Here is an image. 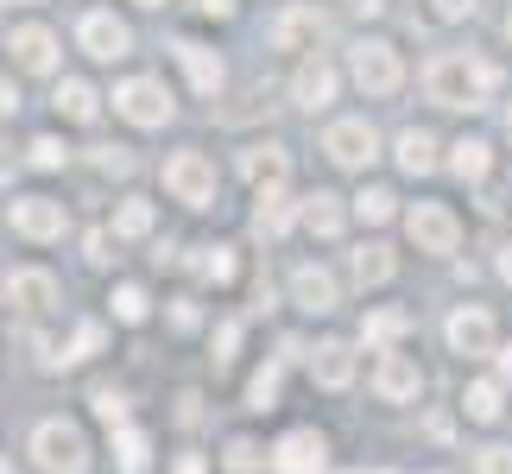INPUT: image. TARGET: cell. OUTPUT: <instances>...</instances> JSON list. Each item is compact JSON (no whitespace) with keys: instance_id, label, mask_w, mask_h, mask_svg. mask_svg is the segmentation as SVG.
<instances>
[{"instance_id":"obj_1","label":"cell","mask_w":512,"mask_h":474,"mask_svg":"<svg viewBox=\"0 0 512 474\" xmlns=\"http://www.w3.org/2000/svg\"><path fill=\"white\" fill-rule=\"evenodd\" d=\"M494 89H500V64H487L475 51H437L424 64V95L437 108H487Z\"/></svg>"},{"instance_id":"obj_2","label":"cell","mask_w":512,"mask_h":474,"mask_svg":"<svg viewBox=\"0 0 512 474\" xmlns=\"http://www.w3.org/2000/svg\"><path fill=\"white\" fill-rule=\"evenodd\" d=\"M348 70H354V89L373 95V102H386V95L405 89V64H399V51H392L386 38H361V45L348 51Z\"/></svg>"},{"instance_id":"obj_3","label":"cell","mask_w":512,"mask_h":474,"mask_svg":"<svg viewBox=\"0 0 512 474\" xmlns=\"http://www.w3.org/2000/svg\"><path fill=\"white\" fill-rule=\"evenodd\" d=\"M32 462L45 474H89V443L70 418H45L32 430Z\"/></svg>"},{"instance_id":"obj_4","label":"cell","mask_w":512,"mask_h":474,"mask_svg":"<svg viewBox=\"0 0 512 474\" xmlns=\"http://www.w3.org/2000/svg\"><path fill=\"white\" fill-rule=\"evenodd\" d=\"M165 190H171L184 209H209V203H215V158L196 152V146L171 152V158H165Z\"/></svg>"},{"instance_id":"obj_5","label":"cell","mask_w":512,"mask_h":474,"mask_svg":"<svg viewBox=\"0 0 512 474\" xmlns=\"http://www.w3.org/2000/svg\"><path fill=\"white\" fill-rule=\"evenodd\" d=\"M114 114L133 121V127H165L177 114V102H171V89L159 83V76H127V83L114 89Z\"/></svg>"},{"instance_id":"obj_6","label":"cell","mask_w":512,"mask_h":474,"mask_svg":"<svg viewBox=\"0 0 512 474\" xmlns=\"http://www.w3.org/2000/svg\"><path fill=\"white\" fill-rule=\"evenodd\" d=\"M323 152H329V165H342V171H367L373 158H380V133L367 121H329L323 127Z\"/></svg>"},{"instance_id":"obj_7","label":"cell","mask_w":512,"mask_h":474,"mask_svg":"<svg viewBox=\"0 0 512 474\" xmlns=\"http://www.w3.org/2000/svg\"><path fill=\"white\" fill-rule=\"evenodd\" d=\"M405 234H411L418 253H456L462 247V222H456V209H443V203H418L405 215Z\"/></svg>"},{"instance_id":"obj_8","label":"cell","mask_w":512,"mask_h":474,"mask_svg":"<svg viewBox=\"0 0 512 474\" xmlns=\"http://www.w3.org/2000/svg\"><path fill=\"white\" fill-rule=\"evenodd\" d=\"M76 45H83L95 64H121V57L133 51V32H127V19H114V13H83V26H76Z\"/></svg>"},{"instance_id":"obj_9","label":"cell","mask_w":512,"mask_h":474,"mask_svg":"<svg viewBox=\"0 0 512 474\" xmlns=\"http://www.w3.org/2000/svg\"><path fill=\"white\" fill-rule=\"evenodd\" d=\"M449 348L468 354V361L494 354V348H500V323H494V310H487V304H462L456 316H449Z\"/></svg>"},{"instance_id":"obj_10","label":"cell","mask_w":512,"mask_h":474,"mask_svg":"<svg viewBox=\"0 0 512 474\" xmlns=\"http://www.w3.org/2000/svg\"><path fill=\"white\" fill-rule=\"evenodd\" d=\"M7 228L26 234V241H64V203H51V196H19L7 209Z\"/></svg>"},{"instance_id":"obj_11","label":"cell","mask_w":512,"mask_h":474,"mask_svg":"<svg viewBox=\"0 0 512 474\" xmlns=\"http://www.w3.org/2000/svg\"><path fill=\"white\" fill-rule=\"evenodd\" d=\"M272 468L279 474H323L329 468V443L317 430H285V437L272 443Z\"/></svg>"},{"instance_id":"obj_12","label":"cell","mask_w":512,"mask_h":474,"mask_svg":"<svg viewBox=\"0 0 512 474\" xmlns=\"http://www.w3.org/2000/svg\"><path fill=\"white\" fill-rule=\"evenodd\" d=\"M336 64H329V57H304L298 64V76H291V102H298L304 114H323L329 102H336Z\"/></svg>"},{"instance_id":"obj_13","label":"cell","mask_w":512,"mask_h":474,"mask_svg":"<svg viewBox=\"0 0 512 474\" xmlns=\"http://www.w3.org/2000/svg\"><path fill=\"white\" fill-rule=\"evenodd\" d=\"M329 19L317 7H285V13H272V26H266V45L272 51H304V45H317Z\"/></svg>"},{"instance_id":"obj_14","label":"cell","mask_w":512,"mask_h":474,"mask_svg":"<svg viewBox=\"0 0 512 474\" xmlns=\"http://www.w3.org/2000/svg\"><path fill=\"white\" fill-rule=\"evenodd\" d=\"M373 392H380L386 405H411L424 392V373L411 354H380V367H373Z\"/></svg>"},{"instance_id":"obj_15","label":"cell","mask_w":512,"mask_h":474,"mask_svg":"<svg viewBox=\"0 0 512 474\" xmlns=\"http://www.w3.org/2000/svg\"><path fill=\"white\" fill-rule=\"evenodd\" d=\"M51 304H57V279H51V272L19 266L13 279H7V310H13V316H45Z\"/></svg>"},{"instance_id":"obj_16","label":"cell","mask_w":512,"mask_h":474,"mask_svg":"<svg viewBox=\"0 0 512 474\" xmlns=\"http://www.w3.org/2000/svg\"><path fill=\"white\" fill-rule=\"evenodd\" d=\"M13 64L26 76H51L57 70V32L51 26H13Z\"/></svg>"},{"instance_id":"obj_17","label":"cell","mask_w":512,"mask_h":474,"mask_svg":"<svg viewBox=\"0 0 512 474\" xmlns=\"http://www.w3.org/2000/svg\"><path fill=\"white\" fill-rule=\"evenodd\" d=\"M298 215H304V203H291L285 184H272V190H260V203H253V234H260V241H279Z\"/></svg>"},{"instance_id":"obj_18","label":"cell","mask_w":512,"mask_h":474,"mask_svg":"<svg viewBox=\"0 0 512 474\" xmlns=\"http://www.w3.org/2000/svg\"><path fill=\"white\" fill-rule=\"evenodd\" d=\"M177 64H184V76H190V89L196 95H215L222 89V57H215L209 45H196V38H177Z\"/></svg>"},{"instance_id":"obj_19","label":"cell","mask_w":512,"mask_h":474,"mask_svg":"<svg viewBox=\"0 0 512 474\" xmlns=\"http://www.w3.org/2000/svg\"><path fill=\"white\" fill-rule=\"evenodd\" d=\"M310 380H317L323 392H342L354 380V348L348 342H317V354H310Z\"/></svg>"},{"instance_id":"obj_20","label":"cell","mask_w":512,"mask_h":474,"mask_svg":"<svg viewBox=\"0 0 512 474\" xmlns=\"http://www.w3.org/2000/svg\"><path fill=\"white\" fill-rule=\"evenodd\" d=\"M291 298H298V310H310V316H329L336 310V279H329L323 266H298L291 272Z\"/></svg>"},{"instance_id":"obj_21","label":"cell","mask_w":512,"mask_h":474,"mask_svg":"<svg viewBox=\"0 0 512 474\" xmlns=\"http://www.w3.org/2000/svg\"><path fill=\"white\" fill-rule=\"evenodd\" d=\"M348 272H354V285H361V291H373V285H386L392 272H399V260H392L386 241H367V247L348 253Z\"/></svg>"},{"instance_id":"obj_22","label":"cell","mask_w":512,"mask_h":474,"mask_svg":"<svg viewBox=\"0 0 512 474\" xmlns=\"http://www.w3.org/2000/svg\"><path fill=\"white\" fill-rule=\"evenodd\" d=\"M241 171H247L253 190H272V184H285L291 158H285V146H247V152H241Z\"/></svg>"},{"instance_id":"obj_23","label":"cell","mask_w":512,"mask_h":474,"mask_svg":"<svg viewBox=\"0 0 512 474\" xmlns=\"http://www.w3.org/2000/svg\"><path fill=\"white\" fill-rule=\"evenodd\" d=\"M51 102H57V114H64V121H83V127L95 121V114H102V95H95V89L83 83V76H64Z\"/></svg>"},{"instance_id":"obj_24","label":"cell","mask_w":512,"mask_h":474,"mask_svg":"<svg viewBox=\"0 0 512 474\" xmlns=\"http://www.w3.org/2000/svg\"><path fill=\"white\" fill-rule=\"evenodd\" d=\"M342 196H329V190H317V196H304V228L317 234V241H336L342 234Z\"/></svg>"},{"instance_id":"obj_25","label":"cell","mask_w":512,"mask_h":474,"mask_svg":"<svg viewBox=\"0 0 512 474\" xmlns=\"http://www.w3.org/2000/svg\"><path fill=\"white\" fill-rule=\"evenodd\" d=\"M399 171H411V177L437 171V140H430L424 127H405L399 133Z\"/></svg>"},{"instance_id":"obj_26","label":"cell","mask_w":512,"mask_h":474,"mask_svg":"<svg viewBox=\"0 0 512 474\" xmlns=\"http://www.w3.org/2000/svg\"><path fill=\"white\" fill-rule=\"evenodd\" d=\"M487 165H494V152H487V140H456L449 146V171L462 177V184H481Z\"/></svg>"},{"instance_id":"obj_27","label":"cell","mask_w":512,"mask_h":474,"mask_svg":"<svg viewBox=\"0 0 512 474\" xmlns=\"http://www.w3.org/2000/svg\"><path fill=\"white\" fill-rule=\"evenodd\" d=\"M361 335H367V342H380V348L405 342V335H411V310H373L367 323H361Z\"/></svg>"},{"instance_id":"obj_28","label":"cell","mask_w":512,"mask_h":474,"mask_svg":"<svg viewBox=\"0 0 512 474\" xmlns=\"http://www.w3.org/2000/svg\"><path fill=\"white\" fill-rule=\"evenodd\" d=\"M140 234H152V203L146 196H127L114 209V241H140Z\"/></svg>"},{"instance_id":"obj_29","label":"cell","mask_w":512,"mask_h":474,"mask_svg":"<svg viewBox=\"0 0 512 474\" xmlns=\"http://www.w3.org/2000/svg\"><path fill=\"white\" fill-rule=\"evenodd\" d=\"M462 411H468V418H475V424H494L500 418V380H475V386H468L462 392Z\"/></svg>"},{"instance_id":"obj_30","label":"cell","mask_w":512,"mask_h":474,"mask_svg":"<svg viewBox=\"0 0 512 474\" xmlns=\"http://www.w3.org/2000/svg\"><path fill=\"white\" fill-rule=\"evenodd\" d=\"M196 279H203V285H228L234 279V247H196Z\"/></svg>"},{"instance_id":"obj_31","label":"cell","mask_w":512,"mask_h":474,"mask_svg":"<svg viewBox=\"0 0 512 474\" xmlns=\"http://www.w3.org/2000/svg\"><path fill=\"white\" fill-rule=\"evenodd\" d=\"M114 456H121V474H146L152 443L140 437V430H114Z\"/></svg>"},{"instance_id":"obj_32","label":"cell","mask_w":512,"mask_h":474,"mask_svg":"<svg viewBox=\"0 0 512 474\" xmlns=\"http://www.w3.org/2000/svg\"><path fill=\"white\" fill-rule=\"evenodd\" d=\"M260 462H266V449L253 443V437H228V449H222V468L228 474H260Z\"/></svg>"},{"instance_id":"obj_33","label":"cell","mask_w":512,"mask_h":474,"mask_svg":"<svg viewBox=\"0 0 512 474\" xmlns=\"http://www.w3.org/2000/svg\"><path fill=\"white\" fill-rule=\"evenodd\" d=\"M392 209H399V196H392L386 184H367L361 196H354V215H361V222H392Z\"/></svg>"},{"instance_id":"obj_34","label":"cell","mask_w":512,"mask_h":474,"mask_svg":"<svg viewBox=\"0 0 512 474\" xmlns=\"http://www.w3.org/2000/svg\"><path fill=\"white\" fill-rule=\"evenodd\" d=\"M247 405H253V411H272V405H279V361H266L260 373H253V386H247Z\"/></svg>"},{"instance_id":"obj_35","label":"cell","mask_w":512,"mask_h":474,"mask_svg":"<svg viewBox=\"0 0 512 474\" xmlns=\"http://www.w3.org/2000/svg\"><path fill=\"white\" fill-rule=\"evenodd\" d=\"M114 316H121V323H146V310H152V298H146V291L140 285H114Z\"/></svg>"},{"instance_id":"obj_36","label":"cell","mask_w":512,"mask_h":474,"mask_svg":"<svg viewBox=\"0 0 512 474\" xmlns=\"http://www.w3.org/2000/svg\"><path fill=\"white\" fill-rule=\"evenodd\" d=\"M102 342H108V335H102V323H76V335H70V348H64V361H57V367H70V361H89V354L102 348Z\"/></svg>"},{"instance_id":"obj_37","label":"cell","mask_w":512,"mask_h":474,"mask_svg":"<svg viewBox=\"0 0 512 474\" xmlns=\"http://www.w3.org/2000/svg\"><path fill=\"white\" fill-rule=\"evenodd\" d=\"M95 418H102L108 430H127V392L102 386V392H95Z\"/></svg>"},{"instance_id":"obj_38","label":"cell","mask_w":512,"mask_h":474,"mask_svg":"<svg viewBox=\"0 0 512 474\" xmlns=\"http://www.w3.org/2000/svg\"><path fill=\"white\" fill-rule=\"evenodd\" d=\"M32 165H38V171H64V165H70V146L45 133V140H32Z\"/></svg>"},{"instance_id":"obj_39","label":"cell","mask_w":512,"mask_h":474,"mask_svg":"<svg viewBox=\"0 0 512 474\" xmlns=\"http://www.w3.org/2000/svg\"><path fill=\"white\" fill-rule=\"evenodd\" d=\"M89 158H95V171H114V177L133 171V152L127 146H89Z\"/></svg>"},{"instance_id":"obj_40","label":"cell","mask_w":512,"mask_h":474,"mask_svg":"<svg viewBox=\"0 0 512 474\" xmlns=\"http://www.w3.org/2000/svg\"><path fill=\"white\" fill-rule=\"evenodd\" d=\"M475 474H512V449L506 443H487L475 456Z\"/></svg>"},{"instance_id":"obj_41","label":"cell","mask_w":512,"mask_h":474,"mask_svg":"<svg viewBox=\"0 0 512 474\" xmlns=\"http://www.w3.org/2000/svg\"><path fill=\"white\" fill-rule=\"evenodd\" d=\"M234 342H241V323H222V329H215V361H234Z\"/></svg>"},{"instance_id":"obj_42","label":"cell","mask_w":512,"mask_h":474,"mask_svg":"<svg viewBox=\"0 0 512 474\" xmlns=\"http://www.w3.org/2000/svg\"><path fill=\"white\" fill-rule=\"evenodd\" d=\"M475 13V0H437V19H468Z\"/></svg>"},{"instance_id":"obj_43","label":"cell","mask_w":512,"mask_h":474,"mask_svg":"<svg viewBox=\"0 0 512 474\" xmlns=\"http://www.w3.org/2000/svg\"><path fill=\"white\" fill-rule=\"evenodd\" d=\"M196 405H203V399H196V392H184V399H177V424H196V418H203Z\"/></svg>"},{"instance_id":"obj_44","label":"cell","mask_w":512,"mask_h":474,"mask_svg":"<svg viewBox=\"0 0 512 474\" xmlns=\"http://www.w3.org/2000/svg\"><path fill=\"white\" fill-rule=\"evenodd\" d=\"M89 266H108V234H89Z\"/></svg>"},{"instance_id":"obj_45","label":"cell","mask_w":512,"mask_h":474,"mask_svg":"<svg viewBox=\"0 0 512 474\" xmlns=\"http://www.w3.org/2000/svg\"><path fill=\"white\" fill-rule=\"evenodd\" d=\"M171 323H177V329H190V323H196V304H190V298H177V310H171Z\"/></svg>"},{"instance_id":"obj_46","label":"cell","mask_w":512,"mask_h":474,"mask_svg":"<svg viewBox=\"0 0 512 474\" xmlns=\"http://www.w3.org/2000/svg\"><path fill=\"white\" fill-rule=\"evenodd\" d=\"M7 177H13V140L0 133V184H7Z\"/></svg>"},{"instance_id":"obj_47","label":"cell","mask_w":512,"mask_h":474,"mask_svg":"<svg viewBox=\"0 0 512 474\" xmlns=\"http://www.w3.org/2000/svg\"><path fill=\"white\" fill-rule=\"evenodd\" d=\"M171 474H209V462H203V456H177V468H171Z\"/></svg>"},{"instance_id":"obj_48","label":"cell","mask_w":512,"mask_h":474,"mask_svg":"<svg viewBox=\"0 0 512 474\" xmlns=\"http://www.w3.org/2000/svg\"><path fill=\"white\" fill-rule=\"evenodd\" d=\"M196 7H203L209 19H228V13H234V0H196Z\"/></svg>"},{"instance_id":"obj_49","label":"cell","mask_w":512,"mask_h":474,"mask_svg":"<svg viewBox=\"0 0 512 474\" xmlns=\"http://www.w3.org/2000/svg\"><path fill=\"white\" fill-rule=\"evenodd\" d=\"M13 108H19V89L7 83V76H0V114H13Z\"/></svg>"},{"instance_id":"obj_50","label":"cell","mask_w":512,"mask_h":474,"mask_svg":"<svg viewBox=\"0 0 512 474\" xmlns=\"http://www.w3.org/2000/svg\"><path fill=\"white\" fill-rule=\"evenodd\" d=\"M494 367H500V380L512 373V342H506V348H494Z\"/></svg>"},{"instance_id":"obj_51","label":"cell","mask_w":512,"mask_h":474,"mask_svg":"<svg viewBox=\"0 0 512 474\" xmlns=\"http://www.w3.org/2000/svg\"><path fill=\"white\" fill-rule=\"evenodd\" d=\"M348 7H354V13H380L386 0H348Z\"/></svg>"},{"instance_id":"obj_52","label":"cell","mask_w":512,"mask_h":474,"mask_svg":"<svg viewBox=\"0 0 512 474\" xmlns=\"http://www.w3.org/2000/svg\"><path fill=\"white\" fill-rule=\"evenodd\" d=\"M500 279H506V285H512V247H506V253H500Z\"/></svg>"},{"instance_id":"obj_53","label":"cell","mask_w":512,"mask_h":474,"mask_svg":"<svg viewBox=\"0 0 512 474\" xmlns=\"http://www.w3.org/2000/svg\"><path fill=\"white\" fill-rule=\"evenodd\" d=\"M0 7H32V0H0Z\"/></svg>"},{"instance_id":"obj_54","label":"cell","mask_w":512,"mask_h":474,"mask_svg":"<svg viewBox=\"0 0 512 474\" xmlns=\"http://www.w3.org/2000/svg\"><path fill=\"white\" fill-rule=\"evenodd\" d=\"M0 474H13V462H7V456H0Z\"/></svg>"},{"instance_id":"obj_55","label":"cell","mask_w":512,"mask_h":474,"mask_svg":"<svg viewBox=\"0 0 512 474\" xmlns=\"http://www.w3.org/2000/svg\"><path fill=\"white\" fill-rule=\"evenodd\" d=\"M506 140H512V108H506Z\"/></svg>"},{"instance_id":"obj_56","label":"cell","mask_w":512,"mask_h":474,"mask_svg":"<svg viewBox=\"0 0 512 474\" xmlns=\"http://www.w3.org/2000/svg\"><path fill=\"white\" fill-rule=\"evenodd\" d=\"M140 7H165V0H140Z\"/></svg>"},{"instance_id":"obj_57","label":"cell","mask_w":512,"mask_h":474,"mask_svg":"<svg viewBox=\"0 0 512 474\" xmlns=\"http://www.w3.org/2000/svg\"><path fill=\"white\" fill-rule=\"evenodd\" d=\"M506 38H512V19H506Z\"/></svg>"}]
</instances>
